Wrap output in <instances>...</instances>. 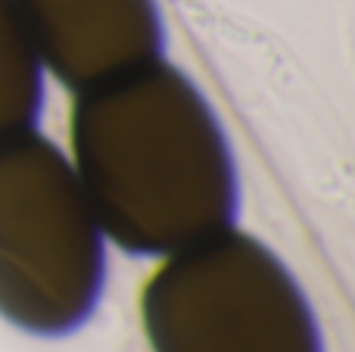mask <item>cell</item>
<instances>
[{
    "label": "cell",
    "mask_w": 355,
    "mask_h": 352,
    "mask_svg": "<svg viewBox=\"0 0 355 352\" xmlns=\"http://www.w3.org/2000/svg\"><path fill=\"white\" fill-rule=\"evenodd\" d=\"M69 141L100 231L122 253L168 256L237 218L225 125L162 56L75 94Z\"/></svg>",
    "instance_id": "6da1fadb"
},
{
    "label": "cell",
    "mask_w": 355,
    "mask_h": 352,
    "mask_svg": "<svg viewBox=\"0 0 355 352\" xmlns=\"http://www.w3.org/2000/svg\"><path fill=\"white\" fill-rule=\"evenodd\" d=\"M106 237L72 159L35 128L0 141V318L35 337L91 322Z\"/></svg>",
    "instance_id": "7a4b0ae2"
},
{
    "label": "cell",
    "mask_w": 355,
    "mask_h": 352,
    "mask_svg": "<svg viewBox=\"0 0 355 352\" xmlns=\"http://www.w3.org/2000/svg\"><path fill=\"white\" fill-rule=\"evenodd\" d=\"M141 322L153 352H324L302 284L234 225L166 256L141 290Z\"/></svg>",
    "instance_id": "3957f363"
},
{
    "label": "cell",
    "mask_w": 355,
    "mask_h": 352,
    "mask_svg": "<svg viewBox=\"0 0 355 352\" xmlns=\"http://www.w3.org/2000/svg\"><path fill=\"white\" fill-rule=\"evenodd\" d=\"M41 66L69 91L159 60L166 25L156 0H12Z\"/></svg>",
    "instance_id": "277c9868"
},
{
    "label": "cell",
    "mask_w": 355,
    "mask_h": 352,
    "mask_svg": "<svg viewBox=\"0 0 355 352\" xmlns=\"http://www.w3.org/2000/svg\"><path fill=\"white\" fill-rule=\"evenodd\" d=\"M44 109V66L12 0H0V141L31 131Z\"/></svg>",
    "instance_id": "5b68a950"
}]
</instances>
